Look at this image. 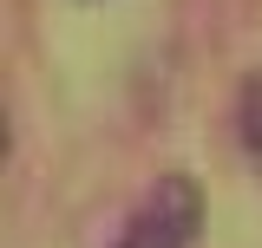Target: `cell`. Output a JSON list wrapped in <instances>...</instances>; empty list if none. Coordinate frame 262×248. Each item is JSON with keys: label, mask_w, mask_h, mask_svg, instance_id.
Instances as JSON below:
<instances>
[{"label": "cell", "mask_w": 262, "mask_h": 248, "mask_svg": "<svg viewBox=\"0 0 262 248\" xmlns=\"http://www.w3.org/2000/svg\"><path fill=\"white\" fill-rule=\"evenodd\" d=\"M196 235H203V189L190 177H158L131 209L118 248H196Z\"/></svg>", "instance_id": "cell-1"}, {"label": "cell", "mask_w": 262, "mask_h": 248, "mask_svg": "<svg viewBox=\"0 0 262 248\" xmlns=\"http://www.w3.org/2000/svg\"><path fill=\"white\" fill-rule=\"evenodd\" d=\"M236 131H243V151L262 163V72H249L236 92Z\"/></svg>", "instance_id": "cell-2"}]
</instances>
